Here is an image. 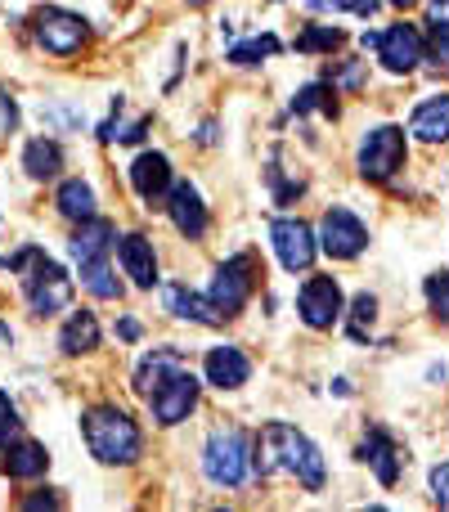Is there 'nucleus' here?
<instances>
[{"mask_svg": "<svg viewBox=\"0 0 449 512\" xmlns=\"http://www.w3.org/2000/svg\"><path fill=\"white\" fill-rule=\"evenodd\" d=\"M203 472H207V481L221 490L243 486V481L252 477V441H247V432H238V427H216V432L207 436Z\"/></svg>", "mask_w": 449, "mask_h": 512, "instance_id": "4", "label": "nucleus"}, {"mask_svg": "<svg viewBox=\"0 0 449 512\" xmlns=\"http://www.w3.org/2000/svg\"><path fill=\"white\" fill-rule=\"evenodd\" d=\"M9 270L23 279V292H27V306L36 315H59V310L72 306V279L59 261H50L41 248H18L9 256Z\"/></svg>", "mask_w": 449, "mask_h": 512, "instance_id": "3", "label": "nucleus"}, {"mask_svg": "<svg viewBox=\"0 0 449 512\" xmlns=\"http://www.w3.org/2000/svg\"><path fill=\"white\" fill-rule=\"evenodd\" d=\"M45 468H50V454H45V445L23 441V436L5 445V459H0V472H5V477H14V481H32V477H41Z\"/></svg>", "mask_w": 449, "mask_h": 512, "instance_id": "19", "label": "nucleus"}, {"mask_svg": "<svg viewBox=\"0 0 449 512\" xmlns=\"http://www.w3.org/2000/svg\"><path fill=\"white\" fill-rule=\"evenodd\" d=\"M117 333H122L126 342H135V337H140V324H135V319H122V324H117Z\"/></svg>", "mask_w": 449, "mask_h": 512, "instance_id": "38", "label": "nucleus"}, {"mask_svg": "<svg viewBox=\"0 0 449 512\" xmlns=\"http://www.w3.org/2000/svg\"><path fill=\"white\" fill-rule=\"evenodd\" d=\"M252 288H256V261H252V252L229 256L221 270H216V279H212V301H216V310H221L225 319L238 315V310L247 306V297H252Z\"/></svg>", "mask_w": 449, "mask_h": 512, "instance_id": "8", "label": "nucleus"}, {"mask_svg": "<svg viewBox=\"0 0 449 512\" xmlns=\"http://www.w3.org/2000/svg\"><path fill=\"white\" fill-rule=\"evenodd\" d=\"M23 167L32 180H54L63 171V149L54 140H32L23 149Z\"/></svg>", "mask_w": 449, "mask_h": 512, "instance_id": "26", "label": "nucleus"}, {"mask_svg": "<svg viewBox=\"0 0 449 512\" xmlns=\"http://www.w3.org/2000/svg\"><path fill=\"white\" fill-rule=\"evenodd\" d=\"M81 432H86V445L99 463L108 468H126L144 454V436H140V423H135L126 409L117 405H99L81 418Z\"/></svg>", "mask_w": 449, "mask_h": 512, "instance_id": "2", "label": "nucleus"}, {"mask_svg": "<svg viewBox=\"0 0 449 512\" xmlns=\"http://www.w3.org/2000/svg\"><path fill=\"white\" fill-rule=\"evenodd\" d=\"M328 81H333V90H360L364 81H369V68H364V59H342L333 72H328Z\"/></svg>", "mask_w": 449, "mask_h": 512, "instance_id": "30", "label": "nucleus"}, {"mask_svg": "<svg viewBox=\"0 0 449 512\" xmlns=\"http://www.w3.org/2000/svg\"><path fill=\"white\" fill-rule=\"evenodd\" d=\"M427 301H432L436 319L449 324V270H436L432 279H427Z\"/></svg>", "mask_w": 449, "mask_h": 512, "instance_id": "34", "label": "nucleus"}, {"mask_svg": "<svg viewBox=\"0 0 449 512\" xmlns=\"http://www.w3.org/2000/svg\"><path fill=\"white\" fill-rule=\"evenodd\" d=\"M252 468L261 477H297L306 490H324V454L310 436H301L288 423H265L252 445Z\"/></svg>", "mask_w": 449, "mask_h": 512, "instance_id": "1", "label": "nucleus"}, {"mask_svg": "<svg viewBox=\"0 0 449 512\" xmlns=\"http://www.w3.org/2000/svg\"><path fill=\"white\" fill-rule=\"evenodd\" d=\"M59 346H63V355L95 351L99 346V319L90 315V310H72L68 324H63V333H59Z\"/></svg>", "mask_w": 449, "mask_h": 512, "instance_id": "24", "label": "nucleus"}, {"mask_svg": "<svg viewBox=\"0 0 449 512\" xmlns=\"http://www.w3.org/2000/svg\"><path fill=\"white\" fill-rule=\"evenodd\" d=\"M131 185L149 207L162 203V198L171 194V158L167 153H140V158L131 162Z\"/></svg>", "mask_w": 449, "mask_h": 512, "instance_id": "13", "label": "nucleus"}, {"mask_svg": "<svg viewBox=\"0 0 449 512\" xmlns=\"http://www.w3.org/2000/svg\"><path fill=\"white\" fill-rule=\"evenodd\" d=\"M180 369H189V364H185V351H176V346H153V351L140 360V369H135V391L149 400L153 391H158L162 382L176 378Z\"/></svg>", "mask_w": 449, "mask_h": 512, "instance_id": "15", "label": "nucleus"}, {"mask_svg": "<svg viewBox=\"0 0 449 512\" xmlns=\"http://www.w3.org/2000/svg\"><path fill=\"white\" fill-rule=\"evenodd\" d=\"M378 319V297H369V292H360V297L351 301V337L355 342H364L369 337V324Z\"/></svg>", "mask_w": 449, "mask_h": 512, "instance_id": "31", "label": "nucleus"}, {"mask_svg": "<svg viewBox=\"0 0 449 512\" xmlns=\"http://www.w3.org/2000/svg\"><path fill=\"white\" fill-rule=\"evenodd\" d=\"M432 495H436V504L441 508H449V463L432 468Z\"/></svg>", "mask_w": 449, "mask_h": 512, "instance_id": "35", "label": "nucleus"}, {"mask_svg": "<svg viewBox=\"0 0 449 512\" xmlns=\"http://www.w3.org/2000/svg\"><path fill=\"white\" fill-rule=\"evenodd\" d=\"M315 5H319V9H328V5H333V9H355V14L369 18L373 9H378V0H315Z\"/></svg>", "mask_w": 449, "mask_h": 512, "instance_id": "36", "label": "nucleus"}, {"mask_svg": "<svg viewBox=\"0 0 449 512\" xmlns=\"http://www.w3.org/2000/svg\"><path fill=\"white\" fill-rule=\"evenodd\" d=\"M364 50H378L387 72H414L423 63V36L414 23H396L387 32H364Z\"/></svg>", "mask_w": 449, "mask_h": 512, "instance_id": "7", "label": "nucleus"}, {"mask_svg": "<svg viewBox=\"0 0 449 512\" xmlns=\"http://www.w3.org/2000/svg\"><path fill=\"white\" fill-rule=\"evenodd\" d=\"M319 248L333 256V261H351V256H360L369 248V230H364V221L355 212L333 207V212H324V221H319Z\"/></svg>", "mask_w": 449, "mask_h": 512, "instance_id": "9", "label": "nucleus"}, {"mask_svg": "<svg viewBox=\"0 0 449 512\" xmlns=\"http://www.w3.org/2000/svg\"><path fill=\"white\" fill-rule=\"evenodd\" d=\"M54 207H59V216H68V221H90V216H95V189H90L86 180H63L59 194H54Z\"/></svg>", "mask_w": 449, "mask_h": 512, "instance_id": "25", "label": "nucleus"}, {"mask_svg": "<svg viewBox=\"0 0 449 512\" xmlns=\"http://www.w3.org/2000/svg\"><path fill=\"white\" fill-rule=\"evenodd\" d=\"M265 54H279V36H252L243 45H229V63H238V68H252Z\"/></svg>", "mask_w": 449, "mask_h": 512, "instance_id": "27", "label": "nucleus"}, {"mask_svg": "<svg viewBox=\"0 0 449 512\" xmlns=\"http://www.w3.org/2000/svg\"><path fill=\"white\" fill-rule=\"evenodd\" d=\"M405 153H409L405 131H400V126H378V131H369L360 144V176L382 185V180H391L405 167Z\"/></svg>", "mask_w": 449, "mask_h": 512, "instance_id": "6", "label": "nucleus"}, {"mask_svg": "<svg viewBox=\"0 0 449 512\" xmlns=\"http://www.w3.org/2000/svg\"><path fill=\"white\" fill-rule=\"evenodd\" d=\"M32 32H36V41H41L45 54L68 59V54H77L81 45H86L90 27H86V18L81 14H68V9H59V5H45V9H36Z\"/></svg>", "mask_w": 449, "mask_h": 512, "instance_id": "5", "label": "nucleus"}, {"mask_svg": "<svg viewBox=\"0 0 449 512\" xmlns=\"http://www.w3.org/2000/svg\"><path fill=\"white\" fill-rule=\"evenodd\" d=\"M387 5H396V9H409V5H418V0H387Z\"/></svg>", "mask_w": 449, "mask_h": 512, "instance_id": "39", "label": "nucleus"}, {"mask_svg": "<svg viewBox=\"0 0 449 512\" xmlns=\"http://www.w3.org/2000/svg\"><path fill=\"white\" fill-rule=\"evenodd\" d=\"M77 270H81V288H86L90 297H99V301H117V297H122V279L113 274V261H108V256L77 261Z\"/></svg>", "mask_w": 449, "mask_h": 512, "instance_id": "23", "label": "nucleus"}, {"mask_svg": "<svg viewBox=\"0 0 449 512\" xmlns=\"http://www.w3.org/2000/svg\"><path fill=\"white\" fill-rule=\"evenodd\" d=\"M63 499L59 495H32V499H23V508H59Z\"/></svg>", "mask_w": 449, "mask_h": 512, "instance_id": "37", "label": "nucleus"}, {"mask_svg": "<svg viewBox=\"0 0 449 512\" xmlns=\"http://www.w3.org/2000/svg\"><path fill=\"white\" fill-rule=\"evenodd\" d=\"M113 243H117L113 225L90 216V221H77V230H72V239H68V252H72V261H90V256H108Z\"/></svg>", "mask_w": 449, "mask_h": 512, "instance_id": "21", "label": "nucleus"}, {"mask_svg": "<svg viewBox=\"0 0 449 512\" xmlns=\"http://www.w3.org/2000/svg\"><path fill=\"white\" fill-rule=\"evenodd\" d=\"M162 301H167V310L176 319H189V324H207V328H216L221 324V310H216V301L212 297H203V292H194V288H185V283H167L162 288Z\"/></svg>", "mask_w": 449, "mask_h": 512, "instance_id": "18", "label": "nucleus"}, {"mask_svg": "<svg viewBox=\"0 0 449 512\" xmlns=\"http://www.w3.org/2000/svg\"><path fill=\"white\" fill-rule=\"evenodd\" d=\"M23 436V418H18V405L0 391V450H5L9 441H18Z\"/></svg>", "mask_w": 449, "mask_h": 512, "instance_id": "33", "label": "nucleus"}, {"mask_svg": "<svg viewBox=\"0 0 449 512\" xmlns=\"http://www.w3.org/2000/svg\"><path fill=\"white\" fill-rule=\"evenodd\" d=\"M427 23H432V36H436V59H449V0H432L427 5Z\"/></svg>", "mask_w": 449, "mask_h": 512, "instance_id": "32", "label": "nucleus"}, {"mask_svg": "<svg viewBox=\"0 0 449 512\" xmlns=\"http://www.w3.org/2000/svg\"><path fill=\"white\" fill-rule=\"evenodd\" d=\"M409 131L423 144H445L449 140V95L423 99V104L414 108V117H409Z\"/></svg>", "mask_w": 449, "mask_h": 512, "instance_id": "20", "label": "nucleus"}, {"mask_svg": "<svg viewBox=\"0 0 449 512\" xmlns=\"http://www.w3.org/2000/svg\"><path fill=\"white\" fill-rule=\"evenodd\" d=\"M189 5H207V0H189Z\"/></svg>", "mask_w": 449, "mask_h": 512, "instance_id": "41", "label": "nucleus"}, {"mask_svg": "<svg viewBox=\"0 0 449 512\" xmlns=\"http://www.w3.org/2000/svg\"><path fill=\"white\" fill-rule=\"evenodd\" d=\"M117 261L131 274L135 288H153L158 283V252H153V243L144 234H122L117 239Z\"/></svg>", "mask_w": 449, "mask_h": 512, "instance_id": "17", "label": "nucleus"}, {"mask_svg": "<svg viewBox=\"0 0 449 512\" xmlns=\"http://www.w3.org/2000/svg\"><path fill=\"white\" fill-rule=\"evenodd\" d=\"M203 373L216 391H238L247 378H252V360H247L238 346H216V351H207Z\"/></svg>", "mask_w": 449, "mask_h": 512, "instance_id": "16", "label": "nucleus"}, {"mask_svg": "<svg viewBox=\"0 0 449 512\" xmlns=\"http://www.w3.org/2000/svg\"><path fill=\"white\" fill-rule=\"evenodd\" d=\"M297 310L306 328H333L342 319V288H337L333 274H315V279L301 283Z\"/></svg>", "mask_w": 449, "mask_h": 512, "instance_id": "11", "label": "nucleus"}, {"mask_svg": "<svg viewBox=\"0 0 449 512\" xmlns=\"http://www.w3.org/2000/svg\"><path fill=\"white\" fill-rule=\"evenodd\" d=\"M342 41H346V36H342V27H306V32L297 36V50H306V54L328 50V54H333Z\"/></svg>", "mask_w": 449, "mask_h": 512, "instance_id": "29", "label": "nucleus"}, {"mask_svg": "<svg viewBox=\"0 0 449 512\" xmlns=\"http://www.w3.org/2000/svg\"><path fill=\"white\" fill-rule=\"evenodd\" d=\"M360 459L369 463L373 472H378L382 486H396V477H400V454H396V441H391L387 432H378V427H373V432L364 436V445H360Z\"/></svg>", "mask_w": 449, "mask_h": 512, "instance_id": "22", "label": "nucleus"}, {"mask_svg": "<svg viewBox=\"0 0 449 512\" xmlns=\"http://www.w3.org/2000/svg\"><path fill=\"white\" fill-rule=\"evenodd\" d=\"M0 342H9V328L5 324H0Z\"/></svg>", "mask_w": 449, "mask_h": 512, "instance_id": "40", "label": "nucleus"}, {"mask_svg": "<svg viewBox=\"0 0 449 512\" xmlns=\"http://www.w3.org/2000/svg\"><path fill=\"white\" fill-rule=\"evenodd\" d=\"M167 212H171V225H176L185 239H203L207 234V203L198 198V189L194 185H171V194H167Z\"/></svg>", "mask_w": 449, "mask_h": 512, "instance_id": "14", "label": "nucleus"}, {"mask_svg": "<svg viewBox=\"0 0 449 512\" xmlns=\"http://www.w3.org/2000/svg\"><path fill=\"white\" fill-rule=\"evenodd\" d=\"M194 405H198V378L189 369H180L176 378L162 382V387L149 396V409H153V418H158L162 427L185 423V418L194 414Z\"/></svg>", "mask_w": 449, "mask_h": 512, "instance_id": "12", "label": "nucleus"}, {"mask_svg": "<svg viewBox=\"0 0 449 512\" xmlns=\"http://www.w3.org/2000/svg\"><path fill=\"white\" fill-rule=\"evenodd\" d=\"M292 113H324V117H337V99L328 86H306L297 90V99H292Z\"/></svg>", "mask_w": 449, "mask_h": 512, "instance_id": "28", "label": "nucleus"}, {"mask_svg": "<svg viewBox=\"0 0 449 512\" xmlns=\"http://www.w3.org/2000/svg\"><path fill=\"white\" fill-rule=\"evenodd\" d=\"M270 243H274V256H279V265L288 274H306L310 265H315V234H310L306 221H292V216H279V221L270 225Z\"/></svg>", "mask_w": 449, "mask_h": 512, "instance_id": "10", "label": "nucleus"}]
</instances>
